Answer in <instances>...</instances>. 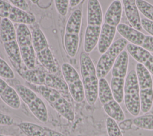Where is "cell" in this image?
Wrapping results in <instances>:
<instances>
[{"mask_svg":"<svg viewBox=\"0 0 153 136\" xmlns=\"http://www.w3.org/2000/svg\"><path fill=\"white\" fill-rule=\"evenodd\" d=\"M32 89L38 92L51 107L67 120L72 122L75 113L71 104L61 95L60 92L51 88L28 83Z\"/></svg>","mask_w":153,"mask_h":136,"instance_id":"cell-3","label":"cell"},{"mask_svg":"<svg viewBox=\"0 0 153 136\" xmlns=\"http://www.w3.org/2000/svg\"><path fill=\"white\" fill-rule=\"evenodd\" d=\"M118 32L130 44L140 47L149 52H153V36L145 35L140 31L124 23L117 26Z\"/></svg>","mask_w":153,"mask_h":136,"instance_id":"cell-11","label":"cell"},{"mask_svg":"<svg viewBox=\"0 0 153 136\" xmlns=\"http://www.w3.org/2000/svg\"><path fill=\"white\" fill-rule=\"evenodd\" d=\"M0 98L8 106L17 110L20 107L21 100L14 88L9 85L0 78Z\"/></svg>","mask_w":153,"mask_h":136,"instance_id":"cell-14","label":"cell"},{"mask_svg":"<svg viewBox=\"0 0 153 136\" xmlns=\"http://www.w3.org/2000/svg\"><path fill=\"white\" fill-rule=\"evenodd\" d=\"M128 45V41L124 38H119L113 42L105 52L99 58L96 67L97 78H105L113 67L116 58L119 54L124 50Z\"/></svg>","mask_w":153,"mask_h":136,"instance_id":"cell-9","label":"cell"},{"mask_svg":"<svg viewBox=\"0 0 153 136\" xmlns=\"http://www.w3.org/2000/svg\"><path fill=\"white\" fill-rule=\"evenodd\" d=\"M79 66L85 98L90 105H93L98 97L99 78L96 67L88 53L83 51L80 54Z\"/></svg>","mask_w":153,"mask_h":136,"instance_id":"cell-1","label":"cell"},{"mask_svg":"<svg viewBox=\"0 0 153 136\" xmlns=\"http://www.w3.org/2000/svg\"><path fill=\"white\" fill-rule=\"evenodd\" d=\"M128 54L123 50L117 57L112 68V76L113 77L125 78L128 70Z\"/></svg>","mask_w":153,"mask_h":136,"instance_id":"cell-21","label":"cell"},{"mask_svg":"<svg viewBox=\"0 0 153 136\" xmlns=\"http://www.w3.org/2000/svg\"><path fill=\"white\" fill-rule=\"evenodd\" d=\"M0 78L6 79H13L15 74L8 64L0 57Z\"/></svg>","mask_w":153,"mask_h":136,"instance_id":"cell-28","label":"cell"},{"mask_svg":"<svg viewBox=\"0 0 153 136\" xmlns=\"http://www.w3.org/2000/svg\"><path fill=\"white\" fill-rule=\"evenodd\" d=\"M136 72L140 90L153 88V81L151 73L143 64L137 63Z\"/></svg>","mask_w":153,"mask_h":136,"instance_id":"cell-22","label":"cell"},{"mask_svg":"<svg viewBox=\"0 0 153 136\" xmlns=\"http://www.w3.org/2000/svg\"><path fill=\"white\" fill-rule=\"evenodd\" d=\"M124 78L112 77L111 81V89L114 99L119 103H121L124 100Z\"/></svg>","mask_w":153,"mask_h":136,"instance_id":"cell-24","label":"cell"},{"mask_svg":"<svg viewBox=\"0 0 153 136\" xmlns=\"http://www.w3.org/2000/svg\"><path fill=\"white\" fill-rule=\"evenodd\" d=\"M82 0H69V6L72 8L75 7L78 5Z\"/></svg>","mask_w":153,"mask_h":136,"instance_id":"cell-34","label":"cell"},{"mask_svg":"<svg viewBox=\"0 0 153 136\" xmlns=\"http://www.w3.org/2000/svg\"><path fill=\"white\" fill-rule=\"evenodd\" d=\"M126 48L133 58L143 64L153 75V55L150 52L132 44H128Z\"/></svg>","mask_w":153,"mask_h":136,"instance_id":"cell-13","label":"cell"},{"mask_svg":"<svg viewBox=\"0 0 153 136\" xmlns=\"http://www.w3.org/2000/svg\"><path fill=\"white\" fill-rule=\"evenodd\" d=\"M103 13L99 0H88L87 3V25L101 26Z\"/></svg>","mask_w":153,"mask_h":136,"instance_id":"cell-18","label":"cell"},{"mask_svg":"<svg viewBox=\"0 0 153 136\" xmlns=\"http://www.w3.org/2000/svg\"><path fill=\"white\" fill-rule=\"evenodd\" d=\"M140 88L136 70H131L127 75L124 84V101L128 112L133 116H137L140 111Z\"/></svg>","mask_w":153,"mask_h":136,"instance_id":"cell-8","label":"cell"},{"mask_svg":"<svg viewBox=\"0 0 153 136\" xmlns=\"http://www.w3.org/2000/svg\"><path fill=\"white\" fill-rule=\"evenodd\" d=\"M10 3L13 5L26 11L29 9V5L26 0H9Z\"/></svg>","mask_w":153,"mask_h":136,"instance_id":"cell-32","label":"cell"},{"mask_svg":"<svg viewBox=\"0 0 153 136\" xmlns=\"http://www.w3.org/2000/svg\"><path fill=\"white\" fill-rule=\"evenodd\" d=\"M18 127L26 136H65L47 127L29 122H21Z\"/></svg>","mask_w":153,"mask_h":136,"instance_id":"cell-15","label":"cell"},{"mask_svg":"<svg viewBox=\"0 0 153 136\" xmlns=\"http://www.w3.org/2000/svg\"><path fill=\"white\" fill-rule=\"evenodd\" d=\"M62 73L69 90V93L76 103L83 101L85 92L82 80L76 69L69 63H64L61 66Z\"/></svg>","mask_w":153,"mask_h":136,"instance_id":"cell-10","label":"cell"},{"mask_svg":"<svg viewBox=\"0 0 153 136\" xmlns=\"http://www.w3.org/2000/svg\"><path fill=\"white\" fill-rule=\"evenodd\" d=\"M32 39L36 57L41 65L48 72L56 74L58 71V67L55 58L49 48L45 36L36 25L32 32Z\"/></svg>","mask_w":153,"mask_h":136,"instance_id":"cell-4","label":"cell"},{"mask_svg":"<svg viewBox=\"0 0 153 136\" xmlns=\"http://www.w3.org/2000/svg\"><path fill=\"white\" fill-rule=\"evenodd\" d=\"M0 136H10V135H4V134H0Z\"/></svg>","mask_w":153,"mask_h":136,"instance_id":"cell-36","label":"cell"},{"mask_svg":"<svg viewBox=\"0 0 153 136\" xmlns=\"http://www.w3.org/2000/svg\"><path fill=\"white\" fill-rule=\"evenodd\" d=\"M117 32V27L104 23L101 27L97 44L98 51L102 54L106 51L113 42Z\"/></svg>","mask_w":153,"mask_h":136,"instance_id":"cell-17","label":"cell"},{"mask_svg":"<svg viewBox=\"0 0 153 136\" xmlns=\"http://www.w3.org/2000/svg\"><path fill=\"white\" fill-rule=\"evenodd\" d=\"M20 100L28 107L32 115L40 122L45 123L48 119V113L47 107L35 92L23 85L17 84L14 86Z\"/></svg>","mask_w":153,"mask_h":136,"instance_id":"cell-6","label":"cell"},{"mask_svg":"<svg viewBox=\"0 0 153 136\" xmlns=\"http://www.w3.org/2000/svg\"><path fill=\"white\" fill-rule=\"evenodd\" d=\"M16 35L23 62L28 69H35L36 54L32 44V33L27 26L19 24L16 29Z\"/></svg>","mask_w":153,"mask_h":136,"instance_id":"cell-7","label":"cell"},{"mask_svg":"<svg viewBox=\"0 0 153 136\" xmlns=\"http://www.w3.org/2000/svg\"><path fill=\"white\" fill-rule=\"evenodd\" d=\"M14 119L9 115L0 113V125L11 126L14 124Z\"/></svg>","mask_w":153,"mask_h":136,"instance_id":"cell-31","label":"cell"},{"mask_svg":"<svg viewBox=\"0 0 153 136\" xmlns=\"http://www.w3.org/2000/svg\"><path fill=\"white\" fill-rule=\"evenodd\" d=\"M106 128L108 136H123L117 122L110 117L106 119Z\"/></svg>","mask_w":153,"mask_h":136,"instance_id":"cell-27","label":"cell"},{"mask_svg":"<svg viewBox=\"0 0 153 136\" xmlns=\"http://www.w3.org/2000/svg\"><path fill=\"white\" fill-rule=\"evenodd\" d=\"M54 4L57 13L65 16L68 13V8L69 6V0H54Z\"/></svg>","mask_w":153,"mask_h":136,"instance_id":"cell-29","label":"cell"},{"mask_svg":"<svg viewBox=\"0 0 153 136\" xmlns=\"http://www.w3.org/2000/svg\"><path fill=\"white\" fill-rule=\"evenodd\" d=\"M141 24L142 29L153 36V21L148 18H142Z\"/></svg>","mask_w":153,"mask_h":136,"instance_id":"cell-30","label":"cell"},{"mask_svg":"<svg viewBox=\"0 0 153 136\" xmlns=\"http://www.w3.org/2000/svg\"><path fill=\"white\" fill-rule=\"evenodd\" d=\"M133 123L137 127L149 131H153V115L136 116L133 119Z\"/></svg>","mask_w":153,"mask_h":136,"instance_id":"cell-25","label":"cell"},{"mask_svg":"<svg viewBox=\"0 0 153 136\" xmlns=\"http://www.w3.org/2000/svg\"><path fill=\"white\" fill-rule=\"evenodd\" d=\"M139 11L146 18L153 21V5L145 0H136Z\"/></svg>","mask_w":153,"mask_h":136,"instance_id":"cell-26","label":"cell"},{"mask_svg":"<svg viewBox=\"0 0 153 136\" xmlns=\"http://www.w3.org/2000/svg\"><path fill=\"white\" fill-rule=\"evenodd\" d=\"M30 1L33 4H38V2H39V0H30Z\"/></svg>","mask_w":153,"mask_h":136,"instance_id":"cell-35","label":"cell"},{"mask_svg":"<svg viewBox=\"0 0 153 136\" xmlns=\"http://www.w3.org/2000/svg\"><path fill=\"white\" fill-rule=\"evenodd\" d=\"M82 20V11L76 9L71 14L66 24L64 47L67 54L72 58L75 57L78 51Z\"/></svg>","mask_w":153,"mask_h":136,"instance_id":"cell-5","label":"cell"},{"mask_svg":"<svg viewBox=\"0 0 153 136\" xmlns=\"http://www.w3.org/2000/svg\"><path fill=\"white\" fill-rule=\"evenodd\" d=\"M122 12L123 6L121 1L114 0L110 4L105 13L104 23L117 27L120 23Z\"/></svg>","mask_w":153,"mask_h":136,"instance_id":"cell-19","label":"cell"},{"mask_svg":"<svg viewBox=\"0 0 153 136\" xmlns=\"http://www.w3.org/2000/svg\"><path fill=\"white\" fill-rule=\"evenodd\" d=\"M131 123H133V120H124L122 122H121V123H120V125H119V127L121 129H123H123H125V130H127V129H129L130 126H131Z\"/></svg>","mask_w":153,"mask_h":136,"instance_id":"cell-33","label":"cell"},{"mask_svg":"<svg viewBox=\"0 0 153 136\" xmlns=\"http://www.w3.org/2000/svg\"><path fill=\"white\" fill-rule=\"evenodd\" d=\"M19 75L27 83L53 88L63 93H69L68 85L64 79L54 73L39 69L24 68L18 72Z\"/></svg>","mask_w":153,"mask_h":136,"instance_id":"cell-2","label":"cell"},{"mask_svg":"<svg viewBox=\"0 0 153 136\" xmlns=\"http://www.w3.org/2000/svg\"><path fill=\"white\" fill-rule=\"evenodd\" d=\"M0 17L7 18L13 23L26 25L33 24L36 21V18L32 13L3 0H0Z\"/></svg>","mask_w":153,"mask_h":136,"instance_id":"cell-12","label":"cell"},{"mask_svg":"<svg viewBox=\"0 0 153 136\" xmlns=\"http://www.w3.org/2000/svg\"><path fill=\"white\" fill-rule=\"evenodd\" d=\"M102 106L105 112L116 122H121L125 119V115L123 109L114 98Z\"/></svg>","mask_w":153,"mask_h":136,"instance_id":"cell-23","label":"cell"},{"mask_svg":"<svg viewBox=\"0 0 153 136\" xmlns=\"http://www.w3.org/2000/svg\"><path fill=\"white\" fill-rule=\"evenodd\" d=\"M126 16L133 28L141 31L142 27L136 0H122Z\"/></svg>","mask_w":153,"mask_h":136,"instance_id":"cell-16","label":"cell"},{"mask_svg":"<svg viewBox=\"0 0 153 136\" xmlns=\"http://www.w3.org/2000/svg\"><path fill=\"white\" fill-rule=\"evenodd\" d=\"M118 1H120V0H118Z\"/></svg>","mask_w":153,"mask_h":136,"instance_id":"cell-37","label":"cell"},{"mask_svg":"<svg viewBox=\"0 0 153 136\" xmlns=\"http://www.w3.org/2000/svg\"><path fill=\"white\" fill-rule=\"evenodd\" d=\"M101 30L100 26L87 25L84 35V50L87 53L91 52L98 44Z\"/></svg>","mask_w":153,"mask_h":136,"instance_id":"cell-20","label":"cell"}]
</instances>
